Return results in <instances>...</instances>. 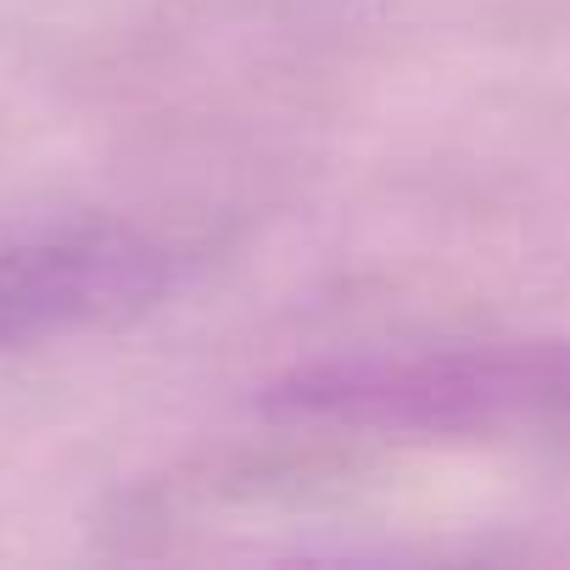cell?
Returning <instances> with one entry per match:
<instances>
[{
	"label": "cell",
	"instance_id": "6da1fadb",
	"mask_svg": "<svg viewBox=\"0 0 570 570\" xmlns=\"http://www.w3.org/2000/svg\"><path fill=\"white\" fill-rule=\"evenodd\" d=\"M274 420L386 431V436H498L570 420V342H475L331 358L263 392Z\"/></svg>",
	"mask_w": 570,
	"mask_h": 570
},
{
	"label": "cell",
	"instance_id": "7a4b0ae2",
	"mask_svg": "<svg viewBox=\"0 0 570 570\" xmlns=\"http://www.w3.org/2000/svg\"><path fill=\"white\" fill-rule=\"evenodd\" d=\"M179 279L174 246L124 224H68L0 246V358L157 308Z\"/></svg>",
	"mask_w": 570,
	"mask_h": 570
}]
</instances>
